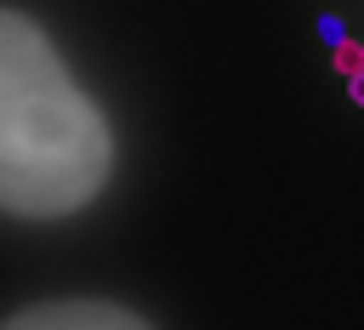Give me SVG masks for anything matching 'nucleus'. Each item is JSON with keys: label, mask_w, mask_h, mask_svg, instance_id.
Wrapping results in <instances>:
<instances>
[{"label": "nucleus", "mask_w": 364, "mask_h": 330, "mask_svg": "<svg viewBox=\"0 0 364 330\" xmlns=\"http://www.w3.org/2000/svg\"><path fill=\"white\" fill-rule=\"evenodd\" d=\"M318 34H324L330 46H341V40H347V28H341V17H318Z\"/></svg>", "instance_id": "obj_4"}, {"label": "nucleus", "mask_w": 364, "mask_h": 330, "mask_svg": "<svg viewBox=\"0 0 364 330\" xmlns=\"http://www.w3.org/2000/svg\"><path fill=\"white\" fill-rule=\"evenodd\" d=\"M347 85H353V102H364V74H353Z\"/></svg>", "instance_id": "obj_5"}, {"label": "nucleus", "mask_w": 364, "mask_h": 330, "mask_svg": "<svg viewBox=\"0 0 364 330\" xmlns=\"http://www.w3.org/2000/svg\"><path fill=\"white\" fill-rule=\"evenodd\" d=\"M0 330H154L136 307L108 302V296H51L17 307Z\"/></svg>", "instance_id": "obj_2"}, {"label": "nucleus", "mask_w": 364, "mask_h": 330, "mask_svg": "<svg viewBox=\"0 0 364 330\" xmlns=\"http://www.w3.org/2000/svg\"><path fill=\"white\" fill-rule=\"evenodd\" d=\"M114 131L46 23L0 6V216L63 222L108 188Z\"/></svg>", "instance_id": "obj_1"}, {"label": "nucleus", "mask_w": 364, "mask_h": 330, "mask_svg": "<svg viewBox=\"0 0 364 330\" xmlns=\"http://www.w3.org/2000/svg\"><path fill=\"white\" fill-rule=\"evenodd\" d=\"M336 68L353 80V74H364V46H353V40H341L336 46Z\"/></svg>", "instance_id": "obj_3"}]
</instances>
